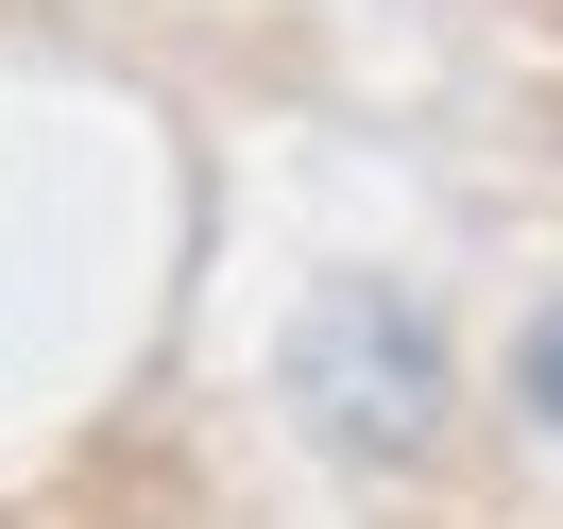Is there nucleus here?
<instances>
[{
  "label": "nucleus",
  "mask_w": 563,
  "mask_h": 529,
  "mask_svg": "<svg viewBox=\"0 0 563 529\" xmlns=\"http://www.w3.org/2000/svg\"><path fill=\"white\" fill-rule=\"evenodd\" d=\"M290 393L342 461H427L444 444V324L410 290H324L308 342H290Z\"/></svg>",
  "instance_id": "f257e3e1"
},
{
  "label": "nucleus",
  "mask_w": 563,
  "mask_h": 529,
  "mask_svg": "<svg viewBox=\"0 0 563 529\" xmlns=\"http://www.w3.org/2000/svg\"><path fill=\"white\" fill-rule=\"evenodd\" d=\"M512 410H529V427H563V290L529 308V342H512Z\"/></svg>",
  "instance_id": "f03ea898"
}]
</instances>
